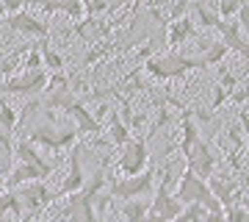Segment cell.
<instances>
[{
	"mask_svg": "<svg viewBox=\"0 0 249 222\" xmlns=\"http://www.w3.org/2000/svg\"><path fill=\"white\" fill-rule=\"evenodd\" d=\"M45 108L70 114L72 120H75V131H78V133H91V136H94V133L103 131V122H100L97 117L86 108V103H83V100L72 95V89H64V92H50V95L45 98Z\"/></svg>",
	"mask_w": 249,
	"mask_h": 222,
	"instance_id": "6da1fadb",
	"label": "cell"
},
{
	"mask_svg": "<svg viewBox=\"0 0 249 222\" xmlns=\"http://www.w3.org/2000/svg\"><path fill=\"white\" fill-rule=\"evenodd\" d=\"M139 70L144 72V78H150V81H172V78L188 75L191 70H202V61H199V56H186V53L172 50L166 56L147 59Z\"/></svg>",
	"mask_w": 249,
	"mask_h": 222,
	"instance_id": "7a4b0ae2",
	"label": "cell"
},
{
	"mask_svg": "<svg viewBox=\"0 0 249 222\" xmlns=\"http://www.w3.org/2000/svg\"><path fill=\"white\" fill-rule=\"evenodd\" d=\"M169 183H172V167H166L163 175H160L158 189H155V195L150 200V211L144 214V222H175L180 217L183 205L172 197Z\"/></svg>",
	"mask_w": 249,
	"mask_h": 222,
	"instance_id": "3957f363",
	"label": "cell"
},
{
	"mask_svg": "<svg viewBox=\"0 0 249 222\" xmlns=\"http://www.w3.org/2000/svg\"><path fill=\"white\" fill-rule=\"evenodd\" d=\"M155 178H158V169L155 164L150 161V167L139 172L133 178H114L111 181V189H108V195L116 197V200H136V197H147L155 189Z\"/></svg>",
	"mask_w": 249,
	"mask_h": 222,
	"instance_id": "277c9868",
	"label": "cell"
},
{
	"mask_svg": "<svg viewBox=\"0 0 249 222\" xmlns=\"http://www.w3.org/2000/svg\"><path fill=\"white\" fill-rule=\"evenodd\" d=\"M25 142L36 147H47V150H64L70 144L78 142V131L75 128H55V125H36L25 136Z\"/></svg>",
	"mask_w": 249,
	"mask_h": 222,
	"instance_id": "5b68a950",
	"label": "cell"
},
{
	"mask_svg": "<svg viewBox=\"0 0 249 222\" xmlns=\"http://www.w3.org/2000/svg\"><path fill=\"white\" fill-rule=\"evenodd\" d=\"M150 167V150H147V139H130L124 144L122 156L116 159V172L122 178H133Z\"/></svg>",
	"mask_w": 249,
	"mask_h": 222,
	"instance_id": "8992f818",
	"label": "cell"
},
{
	"mask_svg": "<svg viewBox=\"0 0 249 222\" xmlns=\"http://www.w3.org/2000/svg\"><path fill=\"white\" fill-rule=\"evenodd\" d=\"M47 78H50L47 70L14 75V78L0 83V98H6V95H42V92L47 89Z\"/></svg>",
	"mask_w": 249,
	"mask_h": 222,
	"instance_id": "52a82bcc",
	"label": "cell"
},
{
	"mask_svg": "<svg viewBox=\"0 0 249 222\" xmlns=\"http://www.w3.org/2000/svg\"><path fill=\"white\" fill-rule=\"evenodd\" d=\"M14 195L19 197V203L28 205V211H45L47 205L53 203V200H58V192H53V189H47L45 181H34V183H22V186H14L11 189Z\"/></svg>",
	"mask_w": 249,
	"mask_h": 222,
	"instance_id": "ba28073f",
	"label": "cell"
},
{
	"mask_svg": "<svg viewBox=\"0 0 249 222\" xmlns=\"http://www.w3.org/2000/svg\"><path fill=\"white\" fill-rule=\"evenodd\" d=\"M213 167H216V156L211 153V144L199 136L186 156V169H191L199 181H208V178H213Z\"/></svg>",
	"mask_w": 249,
	"mask_h": 222,
	"instance_id": "9c48e42d",
	"label": "cell"
},
{
	"mask_svg": "<svg viewBox=\"0 0 249 222\" xmlns=\"http://www.w3.org/2000/svg\"><path fill=\"white\" fill-rule=\"evenodd\" d=\"M83 144L75 142L72 144V153H70V172H67V181L61 183V189H58V197H70L75 195V192H80L83 189V183H86V172H83Z\"/></svg>",
	"mask_w": 249,
	"mask_h": 222,
	"instance_id": "30bf717a",
	"label": "cell"
},
{
	"mask_svg": "<svg viewBox=\"0 0 249 222\" xmlns=\"http://www.w3.org/2000/svg\"><path fill=\"white\" fill-rule=\"evenodd\" d=\"M172 197H175L180 205H191V203H202V200H208V197H211V189H208V183L199 181L191 169H186V175L180 178L178 192H175Z\"/></svg>",
	"mask_w": 249,
	"mask_h": 222,
	"instance_id": "8fae6325",
	"label": "cell"
},
{
	"mask_svg": "<svg viewBox=\"0 0 249 222\" xmlns=\"http://www.w3.org/2000/svg\"><path fill=\"white\" fill-rule=\"evenodd\" d=\"M9 28H11V31H17V34H22V36H31V39H36V42L47 39V34H50L47 22H42L39 17H34L31 11L11 14V17H9Z\"/></svg>",
	"mask_w": 249,
	"mask_h": 222,
	"instance_id": "7c38bea8",
	"label": "cell"
},
{
	"mask_svg": "<svg viewBox=\"0 0 249 222\" xmlns=\"http://www.w3.org/2000/svg\"><path fill=\"white\" fill-rule=\"evenodd\" d=\"M216 31L222 34L224 47H227V50H235V53L247 61L249 47H247V36H244V31L238 28V22H232V20H219V22H216Z\"/></svg>",
	"mask_w": 249,
	"mask_h": 222,
	"instance_id": "4fadbf2b",
	"label": "cell"
},
{
	"mask_svg": "<svg viewBox=\"0 0 249 222\" xmlns=\"http://www.w3.org/2000/svg\"><path fill=\"white\" fill-rule=\"evenodd\" d=\"M119 50H130V42H100V44H89V50L83 53L80 64L83 67H94V64L106 61L111 56H116Z\"/></svg>",
	"mask_w": 249,
	"mask_h": 222,
	"instance_id": "5bb4252c",
	"label": "cell"
},
{
	"mask_svg": "<svg viewBox=\"0 0 249 222\" xmlns=\"http://www.w3.org/2000/svg\"><path fill=\"white\" fill-rule=\"evenodd\" d=\"M14 156L19 159V164H31V167H39V169H45V172H50L53 175V164L50 161H45L42 156H39V150H36L31 142H25V139H19L17 147H14Z\"/></svg>",
	"mask_w": 249,
	"mask_h": 222,
	"instance_id": "9a60e30c",
	"label": "cell"
},
{
	"mask_svg": "<svg viewBox=\"0 0 249 222\" xmlns=\"http://www.w3.org/2000/svg\"><path fill=\"white\" fill-rule=\"evenodd\" d=\"M45 178H50V172H45V169H39V167H31V164H17V167L9 172L6 183H11V189H14V186H22V183L45 181Z\"/></svg>",
	"mask_w": 249,
	"mask_h": 222,
	"instance_id": "2e32d148",
	"label": "cell"
},
{
	"mask_svg": "<svg viewBox=\"0 0 249 222\" xmlns=\"http://www.w3.org/2000/svg\"><path fill=\"white\" fill-rule=\"evenodd\" d=\"M130 139H133V136L127 131V125L119 120V114H116L114 108H108V142L116 144V147H124Z\"/></svg>",
	"mask_w": 249,
	"mask_h": 222,
	"instance_id": "e0dca14e",
	"label": "cell"
},
{
	"mask_svg": "<svg viewBox=\"0 0 249 222\" xmlns=\"http://www.w3.org/2000/svg\"><path fill=\"white\" fill-rule=\"evenodd\" d=\"M194 36H196L194 22H191L188 17H183V20H178V22H172L169 34H166V44H172V47H178V44L188 42V39H194Z\"/></svg>",
	"mask_w": 249,
	"mask_h": 222,
	"instance_id": "ac0fdd59",
	"label": "cell"
},
{
	"mask_svg": "<svg viewBox=\"0 0 249 222\" xmlns=\"http://www.w3.org/2000/svg\"><path fill=\"white\" fill-rule=\"evenodd\" d=\"M238 89V75H232L230 70H222V78H219V83H216V95H213V103H211V108H219L224 103V100L230 98L232 92Z\"/></svg>",
	"mask_w": 249,
	"mask_h": 222,
	"instance_id": "d6986e66",
	"label": "cell"
},
{
	"mask_svg": "<svg viewBox=\"0 0 249 222\" xmlns=\"http://www.w3.org/2000/svg\"><path fill=\"white\" fill-rule=\"evenodd\" d=\"M188 20L194 22V28L196 25L199 28H216V22H219V17H216L205 3H191V6H188Z\"/></svg>",
	"mask_w": 249,
	"mask_h": 222,
	"instance_id": "ffe728a7",
	"label": "cell"
},
{
	"mask_svg": "<svg viewBox=\"0 0 249 222\" xmlns=\"http://www.w3.org/2000/svg\"><path fill=\"white\" fill-rule=\"evenodd\" d=\"M36 50H39V56H42V67H47L50 72H64V56L55 53L53 47L47 44V39L36 42Z\"/></svg>",
	"mask_w": 249,
	"mask_h": 222,
	"instance_id": "44dd1931",
	"label": "cell"
},
{
	"mask_svg": "<svg viewBox=\"0 0 249 222\" xmlns=\"http://www.w3.org/2000/svg\"><path fill=\"white\" fill-rule=\"evenodd\" d=\"M147 211H150V200H144V197H136V200H124V205H122L124 222H142Z\"/></svg>",
	"mask_w": 249,
	"mask_h": 222,
	"instance_id": "7402d4cb",
	"label": "cell"
},
{
	"mask_svg": "<svg viewBox=\"0 0 249 222\" xmlns=\"http://www.w3.org/2000/svg\"><path fill=\"white\" fill-rule=\"evenodd\" d=\"M80 3H83V14H86V17L111 14V11L122 9V3H106V0H80Z\"/></svg>",
	"mask_w": 249,
	"mask_h": 222,
	"instance_id": "603a6c76",
	"label": "cell"
},
{
	"mask_svg": "<svg viewBox=\"0 0 249 222\" xmlns=\"http://www.w3.org/2000/svg\"><path fill=\"white\" fill-rule=\"evenodd\" d=\"M19 125V114H17V108L9 106L6 103V98H0V128L6 133H11L14 128Z\"/></svg>",
	"mask_w": 249,
	"mask_h": 222,
	"instance_id": "cb8c5ba5",
	"label": "cell"
},
{
	"mask_svg": "<svg viewBox=\"0 0 249 222\" xmlns=\"http://www.w3.org/2000/svg\"><path fill=\"white\" fill-rule=\"evenodd\" d=\"M14 214V217H19V214H22V203H19V197L14 195V192H3V195H0V222H3V217H6V214Z\"/></svg>",
	"mask_w": 249,
	"mask_h": 222,
	"instance_id": "d4e9b609",
	"label": "cell"
},
{
	"mask_svg": "<svg viewBox=\"0 0 249 222\" xmlns=\"http://www.w3.org/2000/svg\"><path fill=\"white\" fill-rule=\"evenodd\" d=\"M241 9H244V0H219L216 9H213V14L219 20H230L232 14H238Z\"/></svg>",
	"mask_w": 249,
	"mask_h": 222,
	"instance_id": "484cf974",
	"label": "cell"
},
{
	"mask_svg": "<svg viewBox=\"0 0 249 222\" xmlns=\"http://www.w3.org/2000/svg\"><path fill=\"white\" fill-rule=\"evenodd\" d=\"M58 14H67L72 22H80V20L86 17L83 14V3L80 0H70V3H58Z\"/></svg>",
	"mask_w": 249,
	"mask_h": 222,
	"instance_id": "4316f807",
	"label": "cell"
},
{
	"mask_svg": "<svg viewBox=\"0 0 249 222\" xmlns=\"http://www.w3.org/2000/svg\"><path fill=\"white\" fill-rule=\"evenodd\" d=\"M25 72H36V70H45L42 67V56H39V50H36V44H31V50L25 53Z\"/></svg>",
	"mask_w": 249,
	"mask_h": 222,
	"instance_id": "83f0119b",
	"label": "cell"
},
{
	"mask_svg": "<svg viewBox=\"0 0 249 222\" xmlns=\"http://www.w3.org/2000/svg\"><path fill=\"white\" fill-rule=\"evenodd\" d=\"M224 222H247V205H227Z\"/></svg>",
	"mask_w": 249,
	"mask_h": 222,
	"instance_id": "f1b7e54d",
	"label": "cell"
},
{
	"mask_svg": "<svg viewBox=\"0 0 249 222\" xmlns=\"http://www.w3.org/2000/svg\"><path fill=\"white\" fill-rule=\"evenodd\" d=\"M227 136H230V142L235 144L238 150H244V147H247V142H244V131H241L238 125H230V128H227Z\"/></svg>",
	"mask_w": 249,
	"mask_h": 222,
	"instance_id": "f546056e",
	"label": "cell"
},
{
	"mask_svg": "<svg viewBox=\"0 0 249 222\" xmlns=\"http://www.w3.org/2000/svg\"><path fill=\"white\" fill-rule=\"evenodd\" d=\"M230 103H232V106H241V108L247 106V89H244V86L235 89V92L230 95Z\"/></svg>",
	"mask_w": 249,
	"mask_h": 222,
	"instance_id": "4dcf8cb0",
	"label": "cell"
},
{
	"mask_svg": "<svg viewBox=\"0 0 249 222\" xmlns=\"http://www.w3.org/2000/svg\"><path fill=\"white\" fill-rule=\"evenodd\" d=\"M235 22H238L241 31H247V28H249V6H247V3H244V9L238 11V20H235Z\"/></svg>",
	"mask_w": 249,
	"mask_h": 222,
	"instance_id": "1f68e13d",
	"label": "cell"
},
{
	"mask_svg": "<svg viewBox=\"0 0 249 222\" xmlns=\"http://www.w3.org/2000/svg\"><path fill=\"white\" fill-rule=\"evenodd\" d=\"M142 222H144V220H142Z\"/></svg>",
	"mask_w": 249,
	"mask_h": 222,
	"instance_id": "d6a6232c",
	"label": "cell"
}]
</instances>
